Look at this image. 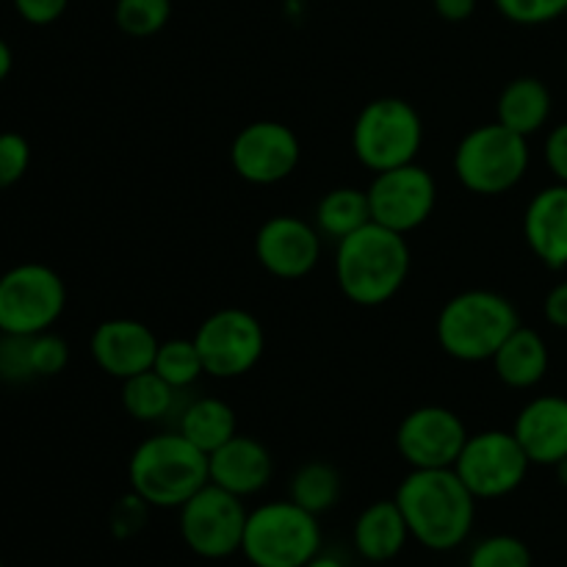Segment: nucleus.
I'll return each instance as SVG.
<instances>
[{
	"label": "nucleus",
	"instance_id": "nucleus-3",
	"mask_svg": "<svg viewBox=\"0 0 567 567\" xmlns=\"http://www.w3.org/2000/svg\"><path fill=\"white\" fill-rule=\"evenodd\" d=\"M127 482L153 509H181L210 482L208 454L177 430L155 432L133 449Z\"/></svg>",
	"mask_w": 567,
	"mask_h": 567
},
{
	"label": "nucleus",
	"instance_id": "nucleus-8",
	"mask_svg": "<svg viewBox=\"0 0 567 567\" xmlns=\"http://www.w3.org/2000/svg\"><path fill=\"white\" fill-rule=\"evenodd\" d=\"M66 286L59 271L39 260L11 266L0 275V332L39 336L64 316Z\"/></svg>",
	"mask_w": 567,
	"mask_h": 567
},
{
	"label": "nucleus",
	"instance_id": "nucleus-9",
	"mask_svg": "<svg viewBox=\"0 0 567 567\" xmlns=\"http://www.w3.org/2000/svg\"><path fill=\"white\" fill-rule=\"evenodd\" d=\"M247 515L249 509L244 507V498L208 482L177 509V526L194 557L221 563L241 554Z\"/></svg>",
	"mask_w": 567,
	"mask_h": 567
},
{
	"label": "nucleus",
	"instance_id": "nucleus-39",
	"mask_svg": "<svg viewBox=\"0 0 567 567\" xmlns=\"http://www.w3.org/2000/svg\"><path fill=\"white\" fill-rule=\"evenodd\" d=\"M305 567H349V565H347V559L341 557V554L324 551V548H321V551L316 554V557L310 559V563Z\"/></svg>",
	"mask_w": 567,
	"mask_h": 567
},
{
	"label": "nucleus",
	"instance_id": "nucleus-24",
	"mask_svg": "<svg viewBox=\"0 0 567 567\" xmlns=\"http://www.w3.org/2000/svg\"><path fill=\"white\" fill-rule=\"evenodd\" d=\"M181 393L183 391L172 388L169 382L161 380V377L150 369L122 382L120 402L122 410H125L133 421H142V424H161V421L177 415V410H181Z\"/></svg>",
	"mask_w": 567,
	"mask_h": 567
},
{
	"label": "nucleus",
	"instance_id": "nucleus-1",
	"mask_svg": "<svg viewBox=\"0 0 567 567\" xmlns=\"http://www.w3.org/2000/svg\"><path fill=\"white\" fill-rule=\"evenodd\" d=\"M393 498L410 537L426 551H457L474 532L476 496L454 468H410Z\"/></svg>",
	"mask_w": 567,
	"mask_h": 567
},
{
	"label": "nucleus",
	"instance_id": "nucleus-11",
	"mask_svg": "<svg viewBox=\"0 0 567 567\" xmlns=\"http://www.w3.org/2000/svg\"><path fill=\"white\" fill-rule=\"evenodd\" d=\"M194 343L203 358L205 377L238 380L260 363L266 332L258 316L244 308H219L199 321Z\"/></svg>",
	"mask_w": 567,
	"mask_h": 567
},
{
	"label": "nucleus",
	"instance_id": "nucleus-37",
	"mask_svg": "<svg viewBox=\"0 0 567 567\" xmlns=\"http://www.w3.org/2000/svg\"><path fill=\"white\" fill-rule=\"evenodd\" d=\"M543 319L554 327V330L567 332V280L557 282L551 291L543 299Z\"/></svg>",
	"mask_w": 567,
	"mask_h": 567
},
{
	"label": "nucleus",
	"instance_id": "nucleus-20",
	"mask_svg": "<svg viewBox=\"0 0 567 567\" xmlns=\"http://www.w3.org/2000/svg\"><path fill=\"white\" fill-rule=\"evenodd\" d=\"M413 540L396 498H380L360 509L352 526V546L369 565H391Z\"/></svg>",
	"mask_w": 567,
	"mask_h": 567
},
{
	"label": "nucleus",
	"instance_id": "nucleus-28",
	"mask_svg": "<svg viewBox=\"0 0 567 567\" xmlns=\"http://www.w3.org/2000/svg\"><path fill=\"white\" fill-rule=\"evenodd\" d=\"M172 0H116L114 22L125 37L150 39L166 28Z\"/></svg>",
	"mask_w": 567,
	"mask_h": 567
},
{
	"label": "nucleus",
	"instance_id": "nucleus-14",
	"mask_svg": "<svg viewBox=\"0 0 567 567\" xmlns=\"http://www.w3.org/2000/svg\"><path fill=\"white\" fill-rule=\"evenodd\" d=\"M468 435V426L454 410L424 404L399 421L396 452L410 468H454Z\"/></svg>",
	"mask_w": 567,
	"mask_h": 567
},
{
	"label": "nucleus",
	"instance_id": "nucleus-38",
	"mask_svg": "<svg viewBox=\"0 0 567 567\" xmlns=\"http://www.w3.org/2000/svg\"><path fill=\"white\" fill-rule=\"evenodd\" d=\"M437 17L446 22H465L476 14L480 0H432Z\"/></svg>",
	"mask_w": 567,
	"mask_h": 567
},
{
	"label": "nucleus",
	"instance_id": "nucleus-19",
	"mask_svg": "<svg viewBox=\"0 0 567 567\" xmlns=\"http://www.w3.org/2000/svg\"><path fill=\"white\" fill-rule=\"evenodd\" d=\"M524 241L546 269H567V186L551 183L532 194L524 210Z\"/></svg>",
	"mask_w": 567,
	"mask_h": 567
},
{
	"label": "nucleus",
	"instance_id": "nucleus-25",
	"mask_svg": "<svg viewBox=\"0 0 567 567\" xmlns=\"http://www.w3.org/2000/svg\"><path fill=\"white\" fill-rule=\"evenodd\" d=\"M371 221V205L365 188L354 186H338L330 188L324 197L316 205V219L313 225L319 227V233L332 241H341L349 233L360 230L363 225Z\"/></svg>",
	"mask_w": 567,
	"mask_h": 567
},
{
	"label": "nucleus",
	"instance_id": "nucleus-40",
	"mask_svg": "<svg viewBox=\"0 0 567 567\" xmlns=\"http://www.w3.org/2000/svg\"><path fill=\"white\" fill-rule=\"evenodd\" d=\"M11 66H14V50H11V44L0 37V83L11 75Z\"/></svg>",
	"mask_w": 567,
	"mask_h": 567
},
{
	"label": "nucleus",
	"instance_id": "nucleus-23",
	"mask_svg": "<svg viewBox=\"0 0 567 567\" xmlns=\"http://www.w3.org/2000/svg\"><path fill=\"white\" fill-rule=\"evenodd\" d=\"M175 419V430L181 432L183 437H188L194 446L203 449L205 454L216 452V449L225 446L230 437L238 435L236 410L219 396L192 399V402L181 404Z\"/></svg>",
	"mask_w": 567,
	"mask_h": 567
},
{
	"label": "nucleus",
	"instance_id": "nucleus-17",
	"mask_svg": "<svg viewBox=\"0 0 567 567\" xmlns=\"http://www.w3.org/2000/svg\"><path fill=\"white\" fill-rule=\"evenodd\" d=\"M208 476L210 485L247 502V498L258 496L271 485L275 457L258 437L238 432L225 446L208 454Z\"/></svg>",
	"mask_w": 567,
	"mask_h": 567
},
{
	"label": "nucleus",
	"instance_id": "nucleus-31",
	"mask_svg": "<svg viewBox=\"0 0 567 567\" xmlns=\"http://www.w3.org/2000/svg\"><path fill=\"white\" fill-rule=\"evenodd\" d=\"M37 380L31 363V336H3L0 332V382L22 385Z\"/></svg>",
	"mask_w": 567,
	"mask_h": 567
},
{
	"label": "nucleus",
	"instance_id": "nucleus-13",
	"mask_svg": "<svg viewBox=\"0 0 567 567\" xmlns=\"http://www.w3.org/2000/svg\"><path fill=\"white\" fill-rule=\"evenodd\" d=\"M302 144L293 127L277 120H258L244 125L230 144V166L244 183L277 186L297 172Z\"/></svg>",
	"mask_w": 567,
	"mask_h": 567
},
{
	"label": "nucleus",
	"instance_id": "nucleus-2",
	"mask_svg": "<svg viewBox=\"0 0 567 567\" xmlns=\"http://www.w3.org/2000/svg\"><path fill=\"white\" fill-rule=\"evenodd\" d=\"M410 277L408 236L369 221L336 244V282L360 308L391 302Z\"/></svg>",
	"mask_w": 567,
	"mask_h": 567
},
{
	"label": "nucleus",
	"instance_id": "nucleus-18",
	"mask_svg": "<svg viewBox=\"0 0 567 567\" xmlns=\"http://www.w3.org/2000/svg\"><path fill=\"white\" fill-rule=\"evenodd\" d=\"M513 435L532 465L554 468L567 457V396L540 393L518 410Z\"/></svg>",
	"mask_w": 567,
	"mask_h": 567
},
{
	"label": "nucleus",
	"instance_id": "nucleus-12",
	"mask_svg": "<svg viewBox=\"0 0 567 567\" xmlns=\"http://www.w3.org/2000/svg\"><path fill=\"white\" fill-rule=\"evenodd\" d=\"M365 194H369L371 221L408 236L424 227L435 214L437 181L426 166L404 164L396 169L377 172Z\"/></svg>",
	"mask_w": 567,
	"mask_h": 567
},
{
	"label": "nucleus",
	"instance_id": "nucleus-34",
	"mask_svg": "<svg viewBox=\"0 0 567 567\" xmlns=\"http://www.w3.org/2000/svg\"><path fill=\"white\" fill-rule=\"evenodd\" d=\"M31 166V144L22 133H0V188H11L25 177Z\"/></svg>",
	"mask_w": 567,
	"mask_h": 567
},
{
	"label": "nucleus",
	"instance_id": "nucleus-22",
	"mask_svg": "<svg viewBox=\"0 0 567 567\" xmlns=\"http://www.w3.org/2000/svg\"><path fill=\"white\" fill-rule=\"evenodd\" d=\"M554 114V97L546 81L535 75L513 78L507 86L498 92L496 100V122H502L509 131L532 138L546 131Z\"/></svg>",
	"mask_w": 567,
	"mask_h": 567
},
{
	"label": "nucleus",
	"instance_id": "nucleus-15",
	"mask_svg": "<svg viewBox=\"0 0 567 567\" xmlns=\"http://www.w3.org/2000/svg\"><path fill=\"white\" fill-rule=\"evenodd\" d=\"M255 260L277 280L313 275L324 252V236L313 221L297 214H275L255 233Z\"/></svg>",
	"mask_w": 567,
	"mask_h": 567
},
{
	"label": "nucleus",
	"instance_id": "nucleus-43",
	"mask_svg": "<svg viewBox=\"0 0 567 567\" xmlns=\"http://www.w3.org/2000/svg\"><path fill=\"white\" fill-rule=\"evenodd\" d=\"M0 567H6V565H3V559H0Z\"/></svg>",
	"mask_w": 567,
	"mask_h": 567
},
{
	"label": "nucleus",
	"instance_id": "nucleus-6",
	"mask_svg": "<svg viewBox=\"0 0 567 567\" xmlns=\"http://www.w3.org/2000/svg\"><path fill=\"white\" fill-rule=\"evenodd\" d=\"M324 548L319 515L291 498L264 502L247 515L241 554L249 567H305Z\"/></svg>",
	"mask_w": 567,
	"mask_h": 567
},
{
	"label": "nucleus",
	"instance_id": "nucleus-16",
	"mask_svg": "<svg viewBox=\"0 0 567 567\" xmlns=\"http://www.w3.org/2000/svg\"><path fill=\"white\" fill-rule=\"evenodd\" d=\"M158 347L161 341L153 327L138 319H125V316L100 321L89 341V352L97 369L120 382L153 369Z\"/></svg>",
	"mask_w": 567,
	"mask_h": 567
},
{
	"label": "nucleus",
	"instance_id": "nucleus-5",
	"mask_svg": "<svg viewBox=\"0 0 567 567\" xmlns=\"http://www.w3.org/2000/svg\"><path fill=\"white\" fill-rule=\"evenodd\" d=\"M532 166L529 138L502 122H485L465 133L452 155V172L460 186L480 197L513 192Z\"/></svg>",
	"mask_w": 567,
	"mask_h": 567
},
{
	"label": "nucleus",
	"instance_id": "nucleus-42",
	"mask_svg": "<svg viewBox=\"0 0 567 567\" xmlns=\"http://www.w3.org/2000/svg\"><path fill=\"white\" fill-rule=\"evenodd\" d=\"M377 567H393V565H377Z\"/></svg>",
	"mask_w": 567,
	"mask_h": 567
},
{
	"label": "nucleus",
	"instance_id": "nucleus-33",
	"mask_svg": "<svg viewBox=\"0 0 567 567\" xmlns=\"http://www.w3.org/2000/svg\"><path fill=\"white\" fill-rule=\"evenodd\" d=\"M31 363L37 371V380L44 377H59L70 363V343L53 330L31 336Z\"/></svg>",
	"mask_w": 567,
	"mask_h": 567
},
{
	"label": "nucleus",
	"instance_id": "nucleus-7",
	"mask_svg": "<svg viewBox=\"0 0 567 567\" xmlns=\"http://www.w3.org/2000/svg\"><path fill=\"white\" fill-rule=\"evenodd\" d=\"M424 147V120L402 97H377L360 109L352 125V153L369 172L415 164Z\"/></svg>",
	"mask_w": 567,
	"mask_h": 567
},
{
	"label": "nucleus",
	"instance_id": "nucleus-27",
	"mask_svg": "<svg viewBox=\"0 0 567 567\" xmlns=\"http://www.w3.org/2000/svg\"><path fill=\"white\" fill-rule=\"evenodd\" d=\"M153 371L177 391H188L192 385H197L199 377H205V365L194 338H166V341H161Z\"/></svg>",
	"mask_w": 567,
	"mask_h": 567
},
{
	"label": "nucleus",
	"instance_id": "nucleus-32",
	"mask_svg": "<svg viewBox=\"0 0 567 567\" xmlns=\"http://www.w3.org/2000/svg\"><path fill=\"white\" fill-rule=\"evenodd\" d=\"M150 513H153V507H150L142 496H136V493L131 491L127 496H122L120 502L111 507L109 513L111 535H114L116 540H133V537L144 532V526H147L150 520Z\"/></svg>",
	"mask_w": 567,
	"mask_h": 567
},
{
	"label": "nucleus",
	"instance_id": "nucleus-36",
	"mask_svg": "<svg viewBox=\"0 0 567 567\" xmlns=\"http://www.w3.org/2000/svg\"><path fill=\"white\" fill-rule=\"evenodd\" d=\"M14 11L20 14V20H25L28 25H53L55 20H61L70 6V0H11Z\"/></svg>",
	"mask_w": 567,
	"mask_h": 567
},
{
	"label": "nucleus",
	"instance_id": "nucleus-30",
	"mask_svg": "<svg viewBox=\"0 0 567 567\" xmlns=\"http://www.w3.org/2000/svg\"><path fill=\"white\" fill-rule=\"evenodd\" d=\"M498 14L524 28L548 25L567 11V0H493Z\"/></svg>",
	"mask_w": 567,
	"mask_h": 567
},
{
	"label": "nucleus",
	"instance_id": "nucleus-26",
	"mask_svg": "<svg viewBox=\"0 0 567 567\" xmlns=\"http://www.w3.org/2000/svg\"><path fill=\"white\" fill-rule=\"evenodd\" d=\"M341 474L327 460H308L293 471L291 482H288V498L319 518L341 502Z\"/></svg>",
	"mask_w": 567,
	"mask_h": 567
},
{
	"label": "nucleus",
	"instance_id": "nucleus-4",
	"mask_svg": "<svg viewBox=\"0 0 567 567\" xmlns=\"http://www.w3.org/2000/svg\"><path fill=\"white\" fill-rule=\"evenodd\" d=\"M520 327L515 302L491 288H468L449 299L435 321L443 352L460 363H485Z\"/></svg>",
	"mask_w": 567,
	"mask_h": 567
},
{
	"label": "nucleus",
	"instance_id": "nucleus-21",
	"mask_svg": "<svg viewBox=\"0 0 567 567\" xmlns=\"http://www.w3.org/2000/svg\"><path fill=\"white\" fill-rule=\"evenodd\" d=\"M491 363L502 385L513 391H532L551 371V349L540 332L520 324L493 354Z\"/></svg>",
	"mask_w": 567,
	"mask_h": 567
},
{
	"label": "nucleus",
	"instance_id": "nucleus-35",
	"mask_svg": "<svg viewBox=\"0 0 567 567\" xmlns=\"http://www.w3.org/2000/svg\"><path fill=\"white\" fill-rule=\"evenodd\" d=\"M543 161H546V169L554 175V183H565L567 186V122H559L546 133Z\"/></svg>",
	"mask_w": 567,
	"mask_h": 567
},
{
	"label": "nucleus",
	"instance_id": "nucleus-41",
	"mask_svg": "<svg viewBox=\"0 0 567 567\" xmlns=\"http://www.w3.org/2000/svg\"><path fill=\"white\" fill-rule=\"evenodd\" d=\"M554 471H557V480H559V485H563L565 491H567V457H565L563 463H559V465H554Z\"/></svg>",
	"mask_w": 567,
	"mask_h": 567
},
{
	"label": "nucleus",
	"instance_id": "nucleus-10",
	"mask_svg": "<svg viewBox=\"0 0 567 567\" xmlns=\"http://www.w3.org/2000/svg\"><path fill=\"white\" fill-rule=\"evenodd\" d=\"M532 460L513 430H482L468 435L454 471L465 482L476 502H498L526 482Z\"/></svg>",
	"mask_w": 567,
	"mask_h": 567
},
{
	"label": "nucleus",
	"instance_id": "nucleus-44",
	"mask_svg": "<svg viewBox=\"0 0 567 567\" xmlns=\"http://www.w3.org/2000/svg\"><path fill=\"white\" fill-rule=\"evenodd\" d=\"M565 20H567V11H565Z\"/></svg>",
	"mask_w": 567,
	"mask_h": 567
},
{
	"label": "nucleus",
	"instance_id": "nucleus-29",
	"mask_svg": "<svg viewBox=\"0 0 567 567\" xmlns=\"http://www.w3.org/2000/svg\"><path fill=\"white\" fill-rule=\"evenodd\" d=\"M465 567H535V557L520 537L487 535L471 548Z\"/></svg>",
	"mask_w": 567,
	"mask_h": 567
}]
</instances>
